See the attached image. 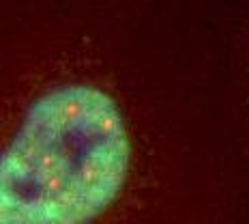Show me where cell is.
I'll list each match as a JSON object with an SVG mask.
<instances>
[{
	"mask_svg": "<svg viewBox=\"0 0 249 224\" xmlns=\"http://www.w3.org/2000/svg\"><path fill=\"white\" fill-rule=\"evenodd\" d=\"M131 136L103 88L65 84L28 106L0 151V224H92L123 194Z\"/></svg>",
	"mask_w": 249,
	"mask_h": 224,
	"instance_id": "cell-1",
	"label": "cell"
}]
</instances>
